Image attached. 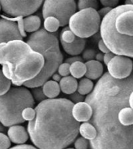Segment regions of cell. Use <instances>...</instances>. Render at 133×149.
Instances as JSON below:
<instances>
[{"instance_id": "cell-42", "label": "cell", "mask_w": 133, "mask_h": 149, "mask_svg": "<svg viewBox=\"0 0 133 149\" xmlns=\"http://www.w3.org/2000/svg\"><path fill=\"white\" fill-rule=\"evenodd\" d=\"M125 4H132V3H131L130 0H125Z\"/></svg>"}, {"instance_id": "cell-24", "label": "cell", "mask_w": 133, "mask_h": 149, "mask_svg": "<svg viewBox=\"0 0 133 149\" xmlns=\"http://www.w3.org/2000/svg\"><path fill=\"white\" fill-rule=\"evenodd\" d=\"M100 7V4L97 0H78L77 8L78 10L86 9V8H93L97 10Z\"/></svg>"}, {"instance_id": "cell-30", "label": "cell", "mask_w": 133, "mask_h": 149, "mask_svg": "<svg viewBox=\"0 0 133 149\" xmlns=\"http://www.w3.org/2000/svg\"><path fill=\"white\" fill-rule=\"evenodd\" d=\"M70 97V100L73 102L74 104L78 103V102H81V101H84L85 100V95H82L80 93H78L76 90L75 92L72 93L71 94H69Z\"/></svg>"}, {"instance_id": "cell-41", "label": "cell", "mask_w": 133, "mask_h": 149, "mask_svg": "<svg viewBox=\"0 0 133 149\" xmlns=\"http://www.w3.org/2000/svg\"><path fill=\"white\" fill-rule=\"evenodd\" d=\"M6 131V128L5 126H3L2 123H0V132H5Z\"/></svg>"}, {"instance_id": "cell-23", "label": "cell", "mask_w": 133, "mask_h": 149, "mask_svg": "<svg viewBox=\"0 0 133 149\" xmlns=\"http://www.w3.org/2000/svg\"><path fill=\"white\" fill-rule=\"evenodd\" d=\"M76 36L74 35V32L70 29L68 26H64V28L62 29L60 32V41H64L65 42H71L74 40Z\"/></svg>"}, {"instance_id": "cell-36", "label": "cell", "mask_w": 133, "mask_h": 149, "mask_svg": "<svg viewBox=\"0 0 133 149\" xmlns=\"http://www.w3.org/2000/svg\"><path fill=\"white\" fill-rule=\"evenodd\" d=\"M111 9H112V8H111V7H108V6H104V7L101 8L100 10H98L97 12H98V13H99V15H100V18L102 19V18L103 17H104V16H105L106 14H107V13L108 12H109V11H110V10H111Z\"/></svg>"}, {"instance_id": "cell-29", "label": "cell", "mask_w": 133, "mask_h": 149, "mask_svg": "<svg viewBox=\"0 0 133 149\" xmlns=\"http://www.w3.org/2000/svg\"><path fill=\"white\" fill-rule=\"evenodd\" d=\"M57 72L62 77L67 76L70 74V64L68 63H61L57 68Z\"/></svg>"}, {"instance_id": "cell-4", "label": "cell", "mask_w": 133, "mask_h": 149, "mask_svg": "<svg viewBox=\"0 0 133 149\" xmlns=\"http://www.w3.org/2000/svg\"><path fill=\"white\" fill-rule=\"evenodd\" d=\"M27 43L35 51L40 53L44 59V65L35 77L24 83L27 88L40 86L51 78L52 74L64 61V55L60 48L59 40L55 35L39 29L28 37Z\"/></svg>"}, {"instance_id": "cell-16", "label": "cell", "mask_w": 133, "mask_h": 149, "mask_svg": "<svg viewBox=\"0 0 133 149\" xmlns=\"http://www.w3.org/2000/svg\"><path fill=\"white\" fill-rule=\"evenodd\" d=\"M42 87L44 94L46 96L47 98L53 99V98L57 97L60 95V88L59 83L54 80L48 79L42 85Z\"/></svg>"}, {"instance_id": "cell-6", "label": "cell", "mask_w": 133, "mask_h": 149, "mask_svg": "<svg viewBox=\"0 0 133 149\" xmlns=\"http://www.w3.org/2000/svg\"><path fill=\"white\" fill-rule=\"evenodd\" d=\"M101 18L93 8L82 9L70 17L68 27L78 37L87 39L100 30Z\"/></svg>"}, {"instance_id": "cell-15", "label": "cell", "mask_w": 133, "mask_h": 149, "mask_svg": "<svg viewBox=\"0 0 133 149\" xmlns=\"http://www.w3.org/2000/svg\"><path fill=\"white\" fill-rule=\"evenodd\" d=\"M60 88V91L69 95L72 93L75 92L77 90L78 88V81L77 79H75L73 76H64L61 78V79L60 80L59 82Z\"/></svg>"}, {"instance_id": "cell-38", "label": "cell", "mask_w": 133, "mask_h": 149, "mask_svg": "<svg viewBox=\"0 0 133 149\" xmlns=\"http://www.w3.org/2000/svg\"><path fill=\"white\" fill-rule=\"evenodd\" d=\"M51 77L53 78V80H54V81H56V82H59L60 80L61 79L62 76L59 74V73H56V72H54L53 74H52Z\"/></svg>"}, {"instance_id": "cell-43", "label": "cell", "mask_w": 133, "mask_h": 149, "mask_svg": "<svg viewBox=\"0 0 133 149\" xmlns=\"http://www.w3.org/2000/svg\"><path fill=\"white\" fill-rule=\"evenodd\" d=\"M131 3H132V4H133V0H130Z\"/></svg>"}, {"instance_id": "cell-28", "label": "cell", "mask_w": 133, "mask_h": 149, "mask_svg": "<svg viewBox=\"0 0 133 149\" xmlns=\"http://www.w3.org/2000/svg\"><path fill=\"white\" fill-rule=\"evenodd\" d=\"M11 147L10 138L3 132H0V149H7Z\"/></svg>"}, {"instance_id": "cell-32", "label": "cell", "mask_w": 133, "mask_h": 149, "mask_svg": "<svg viewBox=\"0 0 133 149\" xmlns=\"http://www.w3.org/2000/svg\"><path fill=\"white\" fill-rule=\"evenodd\" d=\"M100 2L103 6L114 8L118 6L119 0H100Z\"/></svg>"}, {"instance_id": "cell-26", "label": "cell", "mask_w": 133, "mask_h": 149, "mask_svg": "<svg viewBox=\"0 0 133 149\" xmlns=\"http://www.w3.org/2000/svg\"><path fill=\"white\" fill-rule=\"evenodd\" d=\"M74 148L87 149L89 148V141L83 136H80L74 140Z\"/></svg>"}, {"instance_id": "cell-8", "label": "cell", "mask_w": 133, "mask_h": 149, "mask_svg": "<svg viewBox=\"0 0 133 149\" xmlns=\"http://www.w3.org/2000/svg\"><path fill=\"white\" fill-rule=\"evenodd\" d=\"M44 0H0L1 9L10 17H27L39 10Z\"/></svg>"}, {"instance_id": "cell-20", "label": "cell", "mask_w": 133, "mask_h": 149, "mask_svg": "<svg viewBox=\"0 0 133 149\" xmlns=\"http://www.w3.org/2000/svg\"><path fill=\"white\" fill-rule=\"evenodd\" d=\"M94 87V83L88 78H82L79 82H78L77 91L82 95H87Z\"/></svg>"}, {"instance_id": "cell-3", "label": "cell", "mask_w": 133, "mask_h": 149, "mask_svg": "<svg viewBox=\"0 0 133 149\" xmlns=\"http://www.w3.org/2000/svg\"><path fill=\"white\" fill-rule=\"evenodd\" d=\"M100 31L110 51L133 58V4L112 8L101 19Z\"/></svg>"}, {"instance_id": "cell-22", "label": "cell", "mask_w": 133, "mask_h": 149, "mask_svg": "<svg viewBox=\"0 0 133 149\" xmlns=\"http://www.w3.org/2000/svg\"><path fill=\"white\" fill-rule=\"evenodd\" d=\"M11 84L10 80L6 77L3 71L0 69V96L3 95L10 89Z\"/></svg>"}, {"instance_id": "cell-7", "label": "cell", "mask_w": 133, "mask_h": 149, "mask_svg": "<svg viewBox=\"0 0 133 149\" xmlns=\"http://www.w3.org/2000/svg\"><path fill=\"white\" fill-rule=\"evenodd\" d=\"M74 0H45L42 6V17H54L60 21V27L68 24L70 17L76 12Z\"/></svg>"}, {"instance_id": "cell-13", "label": "cell", "mask_w": 133, "mask_h": 149, "mask_svg": "<svg viewBox=\"0 0 133 149\" xmlns=\"http://www.w3.org/2000/svg\"><path fill=\"white\" fill-rule=\"evenodd\" d=\"M63 49L66 54L71 56H77L83 52L85 47L86 41L83 38H80L76 36L75 39L71 42H65L64 41H60Z\"/></svg>"}, {"instance_id": "cell-2", "label": "cell", "mask_w": 133, "mask_h": 149, "mask_svg": "<svg viewBox=\"0 0 133 149\" xmlns=\"http://www.w3.org/2000/svg\"><path fill=\"white\" fill-rule=\"evenodd\" d=\"M0 65L12 84L21 86L39 74L43 67L44 59L27 42L15 39L0 43Z\"/></svg>"}, {"instance_id": "cell-39", "label": "cell", "mask_w": 133, "mask_h": 149, "mask_svg": "<svg viewBox=\"0 0 133 149\" xmlns=\"http://www.w3.org/2000/svg\"><path fill=\"white\" fill-rule=\"evenodd\" d=\"M96 60L98 61L102 62L103 61V53H98V54H96V57H95Z\"/></svg>"}, {"instance_id": "cell-40", "label": "cell", "mask_w": 133, "mask_h": 149, "mask_svg": "<svg viewBox=\"0 0 133 149\" xmlns=\"http://www.w3.org/2000/svg\"><path fill=\"white\" fill-rule=\"evenodd\" d=\"M128 104H129V106L131 108L133 109V90L131 92L129 97H128Z\"/></svg>"}, {"instance_id": "cell-14", "label": "cell", "mask_w": 133, "mask_h": 149, "mask_svg": "<svg viewBox=\"0 0 133 149\" xmlns=\"http://www.w3.org/2000/svg\"><path fill=\"white\" fill-rule=\"evenodd\" d=\"M86 66V72L85 77L91 80H96L102 76L103 73V66L101 62L96 60H90L85 63Z\"/></svg>"}, {"instance_id": "cell-10", "label": "cell", "mask_w": 133, "mask_h": 149, "mask_svg": "<svg viewBox=\"0 0 133 149\" xmlns=\"http://www.w3.org/2000/svg\"><path fill=\"white\" fill-rule=\"evenodd\" d=\"M15 39H24L19 31L17 22L0 18V43Z\"/></svg>"}, {"instance_id": "cell-33", "label": "cell", "mask_w": 133, "mask_h": 149, "mask_svg": "<svg viewBox=\"0 0 133 149\" xmlns=\"http://www.w3.org/2000/svg\"><path fill=\"white\" fill-rule=\"evenodd\" d=\"M98 47H99V49H100V51L103 53V54H106V53H108V52H110V49H108V47L107 46L105 43H104V42L103 41L102 39H100L99 42H98Z\"/></svg>"}, {"instance_id": "cell-9", "label": "cell", "mask_w": 133, "mask_h": 149, "mask_svg": "<svg viewBox=\"0 0 133 149\" xmlns=\"http://www.w3.org/2000/svg\"><path fill=\"white\" fill-rule=\"evenodd\" d=\"M108 73L114 79H121L129 76L133 70V61L130 57L115 55L107 64Z\"/></svg>"}, {"instance_id": "cell-18", "label": "cell", "mask_w": 133, "mask_h": 149, "mask_svg": "<svg viewBox=\"0 0 133 149\" xmlns=\"http://www.w3.org/2000/svg\"><path fill=\"white\" fill-rule=\"evenodd\" d=\"M78 131L81 136L89 141L93 140L97 134L96 129L89 122H83L82 124H80Z\"/></svg>"}, {"instance_id": "cell-19", "label": "cell", "mask_w": 133, "mask_h": 149, "mask_svg": "<svg viewBox=\"0 0 133 149\" xmlns=\"http://www.w3.org/2000/svg\"><path fill=\"white\" fill-rule=\"evenodd\" d=\"M86 72V66L82 61H78L70 64V74L75 79H82Z\"/></svg>"}, {"instance_id": "cell-37", "label": "cell", "mask_w": 133, "mask_h": 149, "mask_svg": "<svg viewBox=\"0 0 133 149\" xmlns=\"http://www.w3.org/2000/svg\"><path fill=\"white\" fill-rule=\"evenodd\" d=\"M78 61H83V59H82V57H80V56L77 55V56H72L71 57L67 58V59H66L65 62L71 64H72V63H74V62Z\"/></svg>"}, {"instance_id": "cell-25", "label": "cell", "mask_w": 133, "mask_h": 149, "mask_svg": "<svg viewBox=\"0 0 133 149\" xmlns=\"http://www.w3.org/2000/svg\"><path fill=\"white\" fill-rule=\"evenodd\" d=\"M31 95L33 97L34 100L35 101H37V102H41L42 100H46V96L44 94L43 90H42V86H36V87H33L31 88Z\"/></svg>"}, {"instance_id": "cell-34", "label": "cell", "mask_w": 133, "mask_h": 149, "mask_svg": "<svg viewBox=\"0 0 133 149\" xmlns=\"http://www.w3.org/2000/svg\"><path fill=\"white\" fill-rule=\"evenodd\" d=\"M114 56H115V54H114V53H112L111 51L108 52V53H106V54H103V61L104 62V64L107 65V64L109 63V61H110V60L112 59Z\"/></svg>"}, {"instance_id": "cell-31", "label": "cell", "mask_w": 133, "mask_h": 149, "mask_svg": "<svg viewBox=\"0 0 133 149\" xmlns=\"http://www.w3.org/2000/svg\"><path fill=\"white\" fill-rule=\"evenodd\" d=\"M96 50L92 49H87L85 50H83V54H82V59L85 61H90V60H94L95 57H96Z\"/></svg>"}, {"instance_id": "cell-12", "label": "cell", "mask_w": 133, "mask_h": 149, "mask_svg": "<svg viewBox=\"0 0 133 149\" xmlns=\"http://www.w3.org/2000/svg\"><path fill=\"white\" fill-rule=\"evenodd\" d=\"M7 135L10 141L17 144L26 143L29 139L28 130H26L24 126H21L20 124L10 126L7 130Z\"/></svg>"}, {"instance_id": "cell-35", "label": "cell", "mask_w": 133, "mask_h": 149, "mask_svg": "<svg viewBox=\"0 0 133 149\" xmlns=\"http://www.w3.org/2000/svg\"><path fill=\"white\" fill-rule=\"evenodd\" d=\"M13 149H35L37 148L34 145H31V144H20L17 145V146H14L12 148Z\"/></svg>"}, {"instance_id": "cell-27", "label": "cell", "mask_w": 133, "mask_h": 149, "mask_svg": "<svg viewBox=\"0 0 133 149\" xmlns=\"http://www.w3.org/2000/svg\"><path fill=\"white\" fill-rule=\"evenodd\" d=\"M22 117L25 121H31L34 119L35 116V110L34 109L33 107H28L23 109L22 111Z\"/></svg>"}, {"instance_id": "cell-21", "label": "cell", "mask_w": 133, "mask_h": 149, "mask_svg": "<svg viewBox=\"0 0 133 149\" xmlns=\"http://www.w3.org/2000/svg\"><path fill=\"white\" fill-rule=\"evenodd\" d=\"M44 29L47 31L48 32L50 33H53L57 31L60 27V21L57 18L54 17H47L44 19Z\"/></svg>"}, {"instance_id": "cell-17", "label": "cell", "mask_w": 133, "mask_h": 149, "mask_svg": "<svg viewBox=\"0 0 133 149\" xmlns=\"http://www.w3.org/2000/svg\"><path fill=\"white\" fill-rule=\"evenodd\" d=\"M41 19L37 15H29L24 17V26L26 32L32 33L41 27Z\"/></svg>"}, {"instance_id": "cell-5", "label": "cell", "mask_w": 133, "mask_h": 149, "mask_svg": "<svg viewBox=\"0 0 133 149\" xmlns=\"http://www.w3.org/2000/svg\"><path fill=\"white\" fill-rule=\"evenodd\" d=\"M35 101L31 93L25 86L13 87L0 96V123L5 127L24 123L22 111L34 107Z\"/></svg>"}, {"instance_id": "cell-1", "label": "cell", "mask_w": 133, "mask_h": 149, "mask_svg": "<svg viewBox=\"0 0 133 149\" xmlns=\"http://www.w3.org/2000/svg\"><path fill=\"white\" fill-rule=\"evenodd\" d=\"M74 103L66 98H46L36 106L28 124L31 141L40 149H64L79 134L80 123L72 116Z\"/></svg>"}, {"instance_id": "cell-11", "label": "cell", "mask_w": 133, "mask_h": 149, "mask_svg": "<svg viewBox=\"0 0 133 149\" xmlns=\"http://www.w3.org/2000/svg\"><path fill=\"white\" fill-rule=\"evenodd\" d=\"M72 116L75 120L79 123L89 122L92 117V109L89 104L85 101H81L74 104L71 110Z\"/></svg>"}, {"instance_id": "cell-44", "label": "cell", "mask_w": 133, "mask_h": 149, "mask_svg": "<svg viewBox=\"0 0 133 149\" xmlns=\"http://www.w3.org/2000/svg\"><path fill=\"white\" fill-rule=\"evenodd\" d=\"M0 10H1V6H0Z\"/></svg>"}]
</instances>
